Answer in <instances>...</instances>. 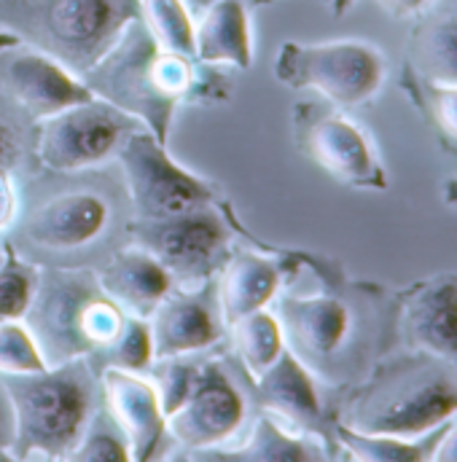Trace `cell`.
Here are the masks:
<instances>
[{
	"instance_id": "cell-1",
	"label": "cell",
	"mask_w": 457,
	"mask_h": 462,
	"mask_svg": "<svg viewBox=\"0 0 457 462\" xmlns=\"http://www.w3.org/2000/svg\"><path fill=\"white\" fill-rule=\"evenodd\" d=\"M302 269L315 291L288 282L275 296L285 349L326 387L347 390L398 349V291L352 280L342 261L302 250Z\"/></svg>"
},
{
	"instance_id": "cell-2",
	"label": "cell",
	"mask_w": 457,
	"mask_h": 462,
	"mask_svg": "<svg viewBox=\"0 0 457 462\" xmlns=\"http://www.w3.org/2000/svg\"><path fill=\"white\" fill-rule=\"evenodd\" d=\"M129 221L118 164L76 172L41 167L19 183L16 213L0 239L35 266L98 269L126 242Z\"/></svg>"
},
{
	"instance_id": "cell-3",
	"label": "cell",
	"mask_w": 457,
	"mask_h": 462,
	"mask_svg": "<svg viewBox=\"0 0 457 462\" xmlns=\"http://www.w3.org/2000/svg\"><path fill=\"white\" fill-rule=\"evenodd\" d=\"M457 417V368L417 349H393L342 393L340 422L360 433L417 439Z\"/></svg>"
},
{
	"instance_id": "cell-4",
	"label": "cell",
	"mask_w": 457,
	"mask_h": 462,
	"mask_svg": "<svg viewBox=\"0 0 457 462\" xmlns=\"http://www.w3.org/2000/svg\"><path fill=\"white\" fill-rule=\"evenodd\" d=\"M200 73L202 62L197 57L159 49L143 19H135L81 81L95 97L135 116L167 145L175 111L191 103Z\"/></svg>"
},
{
	"instance_id": "cell-5",
	"label": "cell",
	"mask_w": 457,
	"mask_h": 462,
	"mask_svg": "<svg viewBox=\"0 0 457 462\" xmlns=\"http://www.w3.org/2000/svg\"><path fill=\"white\" fill-rule=\"evenodd\" d=\"M11 406V460H68L103 403L89 357L30 374H0Z\"/></svg>"
},
{
	"instance_id": "cell-6",
	"label": "cell",
	"mask_w": 457,
	"mask_h": 462,
	"mask_svg": "<svg viewBox=\"0 0 457 462\" xmlns=\"http://www.w3.org/2000/svg\"><path fill=\"white\" fill-rule=\"evenodd\" d=\"M126 312L100 288L95 269L41 266L38 285L22 323L33 334L46 365L89 357L111 345Z\"/></svg>"
},
{
	"instance_id": "cell-7",
	"label": "cell",
	"mask_w": 457,
	"mask_h": 462,
	"mask_svg": "<svg viewBox=\"0 0 457 462\" xmlns=\"http://www.w3.org/2000/svg\"><path fill=\"white\" fill-rule=\"evenodd\" d=\"M140 19V0H0V30L84 76Z\"/></svg>"
},
{
	"instance_id": "cell-8",
	"label": "cell",
	"mask_w": 457,
	"mask_h": 462,
	"mask_svg": "<svg viewBox=\"0 0 457 462\" xmlns=\"http://www.w3.org/2000/svg\"><path fill=\"white\" fill-rule=\"evenodd\" d=\"M234 236L253 247L269 245L245 229L231 202L159 221L132 218L126 229V242L154 253L178 288H197L208 280H216L234 250Z\"/></svg>"
},
{
	"instance_id": "cell-9",
	"label": "cell",
	"mask_w": 457,
	"mask_h": 462,
	"mask_svg": "<svg viewBox=\"0 0 457 462\" xmlns=\"http://www.w3.org/2000/svg\"><path fill=\"white\" fill-rule=\"evenodd\" d=\"M387 60L368 41H285L275 57V79L291 89H312L342 111L366 108L385 87Z\"/></svg>"
},
{
	"instance_id": "cell-10",
	"label": "cell",
	"mask_w": 457,
	"mask_h": 462,
	"mask_svg": "<svg viewBox=\"0 0 457 462\" xmlns=\"http://www.w3.org/2000/svg\"><path fill=\"white\" fill-rule=\"evenodd\" d=\"M116 164L126 186L132 218L137 221L173 218L228 202L216 180L178 164L167 153V145L159 143L145 126L126 137Z\"/></svg>"
},
{
	"instance_id": "cell-11",
	"label": "cell",
	"mask_w": 457,
	"mask_h": 462,
	"mask_svg": "<svg viewBox=\"0 0 457 462\" xmlns=\"http://www.w3.org/2000/svg\"><path fill=\"white\" fill-rule=\"evenodd\" d=\"M296 151L350 189L385 191L387 170L368 132L329 100H299L291 108Z\"/></svg>"
},
{
	"instance_id": "cell-12",
	"label": "cell",
	"mask_w": 457,
	"mask_h": 462,
	"mask_svg": "<svg viewBox=\"0 0 457 462\" xmlns=\"http://www.w3.org/2000/svg\"><path fill=\"white\" fill-rule=\"evenodd\" d=\"M143 129L135 116L89 97L38 121V162L46 170L76 172L116 162L132 132Z\"/></svg>"
},
{
	"instance_id": "cell-13",
	"label": "cell",
	"mask_w": 457,
	"mask_h": 462,
	"mask_svg": "<svg viewBox=\"0 0 457 462\" xmlns=\"http://www.w3.org/2000/svg\"><path fill=\"white\" fill-rule=\"evenodd\" d=\"M245 387L261 411H269L294 433L323 441L334 460H344L337 441L344 390L321 384L288 349H283L261 376H245Z\"/></svg>"
},
{
	"instance_id": "cell-14",
	"label": "cell",
	"mask_w": 457,
	"mask_h": 462,
	"mask_svg": "<svg viewBox=\"0 0 457 462\" xmlns=\"http://www.w3.org/2000/svg\"><path fill=\"white\" fill-rule=\"evenodd\" d=\"M247 401L245 374L242 382H237L227 357L213 355L200 360V374L189 398L167 417L170 444H178L191 455L237 441L247 420Z\"/></svg>"
},
{
	"instance_id": "cell-15",
	"label": "cell",
	"mask_w": 457,
	"mask_h": 462,
	"mask_svg": "<svg viewBox=\"0 0 457 462\" xmlns=\"http://www.w3.org/2000/svg\"><path fill=\"white\" fill-rule=\"evenodd\" d=\"M154 360L175 355H200L224 345L228 326L219 304L216 280L197 288H173L148 318Z\"/></svg>"
},
{
	"instance_id": "cell-16",
	"label": "cell",
	"mask_w": 457,
	"mask_h": 462,
	"mask_svg": "<svg viewBox=\"0 0 457 462\" xmlns=\"http://www.w3.org/2000/svg\"><path fill=\"white\" fill-rule=\"evenodd\" d=\"M398 345L457 368V272H436L398 291Z\"/></svg>"
},
{
	"instance_id": "cell-17",
	"label": "cell",
	"mask_w": 457,
	"mask_h": 462,
	"mask_svg": "<svg viewBox=\"0 0 457 462\" xmlns=\"http://www.w3.org/2000/svg\"><path fill=\"white\" fill-rule=\"evenodd\" d=\"M0 89L35 121L95 97L79 76L27 43L0 49Z\"/></svg>"
},
{
	"instance_id": "cell-18",
	"label": "cell",
	"mask_w": 457,
	"mask_h": 462,
	"mask_svg": "<svg viewBox=\"0 0 457 462\" xmlns=\"http://www.w3.org/2000/svg\"><path fill=\"white\" fill-rule=\"evenodd\" d=\"M302 272V250L291 247H237L216 277L219 304L227 326L237 318L264 310Z\"/></svg>"
},
{
	"instance_id": "cell-19",
	"label": "cell",
	"mask_w": 457,
	"mask_h": 462,
	"mask_svg": "<svg viewBox=\"0 0 457 462\" xmlns=\"http://www.w3.org/2000/svg\"><path fill=\"white\" fill-rule=\"evenodd\" d=\"M100 393H103V406L126 436L129 460L151 462L164 457V447H170L167 417L162 411L151 379L137 371L103 368Z\"/></svg>"
},
{
	"instance_id": "cell-20",
	"label": "cell",
	"mask_w": 457,
	"mask_h": 462,
	"mask_svg": "<svg viewBox=\"0 0 457 462\" xmlns=\"http://www.w3.org/2000/svg\"><path fill=\"white\" fill-rule=\"evenodd\" d=\"M100 288L116 304L132 315L148 320L162 299L175 288L162 261L140 245L124 242L95 269Z\"/></svg>"
},
{
	"instance_id": "cell-21",
	"label": "cell",
	"mask_w": 457,
	"mask_h": 462,
	"mask_svg": "<svg viewBox=\"0 0 457 462\" xmlns=\"http://www.w3.org/2000/svg\"><path fill=\"white\" fill-rule=\"evenodd\" d=\"M189 460L210 462H323L334 460L329 447L312 436H302L277 422L269 411L256 414L253 428L245 441H231L227 447H213L186 455Z\"/></svg>"
},
{
	"instance_id": "cell-22",
	"label": "cell",
	"mask_w": 457,
	"mask_h": 462,
	"mask_svg": "<svg viewBox=\"0 0 457 462\" xmlns=\"http://www.w3.org/2000/svg\"><path fill=\"white\" fill-rule=\"evenodd\" d=\"M38 170V121L0 89V231L16 213L19 183Z\"/></svg>"
},
{
	"instance_id": "cell-23",
	"label": "cell",
	"mask_w": 457,
	"mask_h": 462,
	"mask_svg": "<svg viewBox=\"0 0 457 462\" xmlns=\"http://www.w3.org/2000/svg\"><path fill=\"white\" fill-rule=\"evenodd\" d=\"M194 22V57L208 65L247 70L253 65V32L245 0H216Z\"/></svg>"
},
{
	"instance_id": "cell-24",
	"label": "cell",
	"mask_w": 457,
	"mask_h": 462,
	"mask_svg": "<svg viewBox=\"0 0 457 462\" xmlns=\"http://www.w3.org/2000/svg\"><path fill=\"white\" fill-rule=\"evenodd\" d=\"M406 62L428 81L457 84V8L420 14L409 35Z\"/></svg>"
},
{
	"instance_id": "cell-25",
	"label": "cell",
	"mask_w": 457,
	"mask_h": 462,
	"mask_svg": "<svg viewBox=\"0 0 457 462\" xmlns=\"http://www.w3.org/2000/svg\"><path fill=\"white\" fill-rule=\"evenodd\" d=\"M398 89L409 97L412 108L436 134L439 145L447 153H457V84L428 81L404 60Z\"/></svg>"
},
{
	"instance_id": "cell-26",
	"label": "cell",
	"mask_w": 457,
	"mask_h": 462,
	"mask_svg": "<svg viewBox=\"0 0 457 462\" xmlns=\"http://www.w3.org/2000/svg\"><path fill=\"white\" fill-rule=\"evenodd\" d=\"M455 420V417H452ZM447 422L436 430L417 436V439H401V436H382V433H360L340 422L337 441L342 449L344 460L358 462H420L434 460V452L442 441Z\"/></svg>"
},
{
	"instance_id": "cell-27",
	"label": "cell",
	"mask_w": 457,
	"mask_h": 462,
	"mask_svg": "<svg viewBox=\"0 0 457 462\" xmlns=\"http://www.w3.org/2000/svg\"><path fill=\"white\" fill-rule=\"evenodd\" d=\"M228 337L234 342L237 363L247 379L261 376L285 349L280 323H277L275 312H269L266 307L237 318L228 326Z\"/></svg>"
},
{
	"instance_id": "cell-28",
	"label": "cell",
	"mask_w": 457,
	"mask_h": 462,
	"mask_svg": "<svg viewBox=\"0 0 457 462\" xmlns=\"http://www.w3.org/2000/svg\"><path fill=\"white\" fill-rule=\"evenodd\" d=\"M140 19L159 49L194 57V16L183 0H140Z\"/></svg>"
},
{
	"instance_id": "cell-29",
	"label": "cell",
	"mask_w": 457,
	"mask_h": 462,
	"mask_svg": "<svg viewBox=\"0 0 457 462\" xmlns=\"http://www.w3.org/2000/svg\"><path fill=\"white\" fill-rule=\"evenodd\" d=\"M89 363L95 365L98 374L103 368H124V371L143 374L154 363V346H151L148 320L126 315L124 328L118 331V337L111 345L100 346L98 352H92Z\"/></svg>"
},
{
	"instance_id": "cell-30",
	"label": "cell",
	"mask_w": 457,
	"mask_h": 462,
	"mask_svg": "<svg viewBox=\"0 0 457 462\" xmlns=\"http://www.w3.org/2000/svg\"><path fill=\"white\" fill-rule=\"evenodd\" d=\"M3 250L5 255L0 263V323H8V320H22V315L27 312L38 285L41 266L22 258L8 242H3Z\"/></svg>"
},
{
	"instance_id": "cell-31",
	"label": "cell",
	"mask_w": 457,
	"mask_h": 462,
	"mask_svg": "<svg viewBox=\"0 0 457 462\" xmlns=\"http://www.w3.org/2000/svg\"><path fill=\"white\" fill-rule=\"evenodd\" d=\"M143 374L151 379V384H154V390L159 395L164 417H170L189 398V393H191V387L197 382V374H200V360H194V355L159 357Z\"/></svg>"
},
{
	"instance_id": "cell-32",
	"label": "cell",
	"mask_w": 457,
	"mask_h": 462,
	"mask_svg": "<svg viewBox=\"0 0 457 462\" xmlns=\"http://www.w3.org/2000/svg\"><path fill=\"white\" fill-rule=\"evenodd\" d=\"M68 460L73 462H129V444L108 409L100 403L92 414L84 439L70 452Z\"/></svg>"
},
{
	"instance_id": "cell-33",
	"label": "cell",
	"mask_w": 457,
	"mask_h": 462,
	"mask_svg": "<svg viewBox=\"0 0 457 462\" xmlns=\"http://www.w3.org/2000/svg\"><path fill=\"white\" fill-rule=\"evenodd\" d=\"M46 368L43 355L22 320L0 323V374H30Z\"/></svg>"
},
{
	"instance_id": "cell-34",
	"label": "cell",
	"mask_w": 457,
	"mask_h": 462,
	"mask_svg": "<svg viewBox=\"0 0 457 462\" xmlns=\"http://www.w3.org/2000/svg\"><path fill=\"white\" fill-rule=\"evenodd\" d=\"M436 0H377V5L382 11H387L393 19H409V16H420L423 11H428Z\"/></svg>"
},
{
	"instance_id": "cell-35",
	"label": "cell",
	"mask_w": 457,
	"mask_h": 462,
	"mask_svg": "<svg viewBox=\"0 0 457 462\" xmlns=\"http://www.w3.org/2000/svg\"><path fill=\"white\" fill-rule=\"evenodd\" d=\"M11 430H14L11 406H8V395L0 384V460H11Z\"/></svg>"
},
{
	"instance_id": "cell-36",
	"label": "cell",
	"mask_w": 457,
	"mask_h": 462,
	"mask_svg": "<svg viewBox=\"0 0 457 462\" xmlns=\"http://www.w3.org/2000/svg\"><path fill=\"white\" fill-rule=\"evenodd\" d=\"M434 460L439 462H457V417L447 422L444 433H442V441L434 452Z\"/></svg>"
},
{
	"instance_id": "cell-37",
	"label": "cell",
	"mask_w": 457,
	"mask_h": 462,
	"mask_svg": "<svg viewBox=\"0 0 457 462\" xmlns=\"http://www.w3.org/2000/svg\"><path fill=\"white\" fill-rule=\"evenodd\" d=\"M321 3L331 11V16H344V14L352 8L355 0H321Z\"/></svg>"
},
{
	"instance_id": "cell-38",
	"label": "cell",
	"mask_w": 457,
	"mask_h": 462,
	"mask_svg": "<svg viewBox=\"0 0 457 462\" xmlns=\"http://www.w3.org/2000/svg\"><path fill=\"white\" fill-rule=\"evenodd\" d=\"M444 202L450 208H457V175H452L447 183H444Z\"/></svg>"
},
{
	"instance_id": "cell-39",
	"label": "cell",
	"mask_w": 457,
	"mask_h": 462,
	"mask_svg": "<svg viewBox=\"0 0 457 462\" xmlns=\"http://www.w3.org/2000/svg\"><path fill=\"white\" fill-rule=\"evenodd\" d=\"M183 3H186V8L191 11V16L197 19V16H200V14H202V11H205L210 3H216V0H183Z\"/></svg>"
},
{
	"instance_id": "cell-40",
	"label": "cell",
	"mask_w": 457,
	"mask_h": 462,
	"mask_svg": "<svg viewBox=\"0 0 457 462\" xmlns=\"http://www.w3.org/2000/svg\"><path fill=\"white\" fill-rule=\"evenodd\" d=\"M245 3H250V5H269V3H275V0H245Z\"/></svg>"
},
{
	"instance_id": "cell-41",
	"label": "cell",
	"mask_w": 457,
	"mask_h": 462,
	"mask_svg": "<svg viewBox=\"0 0 457 462\" xmlns=\"http://www.w3.org/2000/svg\"><path fill=\"white\" fill-rule=\"evenodd\" d=\"M3 255H5V250H3V242H0V263H3Z\"/></svg>"
}]
</instances>
